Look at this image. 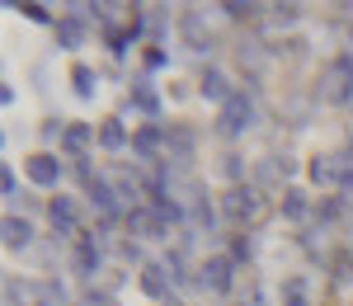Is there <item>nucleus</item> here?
Wrapping results in <instances>:
<instances>
[{"label": "nucleus", "mask_w": 353, "mask_h": 306, "mask_svg": "<svg viewBox=\"0 0 353 306\" xmlns=\"http://www.w3.org/2000/svg\"><path fill=\"white\" fill-rule=\"evenodd\" d=\"M321 99L325 104H349L353 99V57H339L321 71Z\"/></svg>", "instance_id": "nucleus-1"}, {"label": "nucleus", "mask_w": 353, "mask_h": 306, "mask_svg": "<svg viewBox=\"0 0 353 306\" xmlns=\"http://www.w3.org/2000/svg\"><path fill=\"white\" fill-rule=\"evenodd\" d=\"M221 212L231 217V222H259L264 217V198H259V189L250 184V189H231V194L221 198Z\"/></svg>", "instance_id": "nucleus-2"}, {"label": "nucleus", "mask_w": 353, "mask_h": 306, "mask_svg": "<svg viewBox=\"0 0 353 306\" xmlns=\"http://www.w3.org/2000/svg\"><path fill=\"white\" fill-rule=\"evenodd\" d=\"M226 137H241V132H250L254 127V99H245L241 90H236V99L221 109V123H217Z\"/></svg>", "instance_id": "nucleus-3"}, {"label": "nucleus", "mask_w": 353, "mask_h": 306, "mask_svg": "<svg viewBox=\"0 0 353 306\" xmlns=\"http://www.w3.org/2000/svg\"><path fill=\"white\" fill-rule=\"evenodd\" d=\"M128 231L141 241H165V217L156 207H128Z\"/></svg>", "instance_id": "nucleus-4"}, {"label": "nucleus", "mask_w": 353, "mask_h": 306, "mask_svg": "<svg viewBox=\"0 0 353 306\" xmlns=\"http://www.w3.org/2000/svg\"><path fill=\"white\" fill-rule=\"evenodd\" d=\"M292 161L288 156H264L259 165H254V189H278L283 179H292Z\"/></svg>", "instance_id": "nucleus-5"}, {"label": "nucleus", "mask_w": 353, "mask_h": 306, "mask_svg": "<svg viewBox=\"0 0 353 306\" xmlns=\"http://www.w3.org/2000/svg\"><path fill=\"white\" fill-rule=\"evenodd\" d=\"M349 156H316L311 161V179L316 184H349Z\"/></svg>", "instance_id": "nucleus-6"}, {"label": "nucleus", "mask_w": 353, "mask_h": 306, "mask_svg": "<svg viewBox=\"0 0 353 306\" xmlns=\"http://www.w3.org/2000/svg\"><path fill=\"white\" fill-rule=\"evenodd\" d=\"M28 179L33 184H43V189H57V179H61V161L48 156V151H38V156H28Z\"/></svg>", "instance_id": "nucleus-7"}, {"label": "nucleus", "mask_w": 353, "mask_h": 306, "mask_svg": "<svg viewBox=\"0 0 353 306\" xmlns=\"http://www.w3.org/2000/svg\"><path fill=\"white\" fill-rule=\"evenodd\" d=\"M198 274H203V287H212V292H226V287H231V274H236V264H231L226 254H217V259H208Z\"/></svg>", "instance_id": "nucleus-8"}, {"label": "nucleus", "mask_w": 353, "mask_h": 306, "mask_svg": "<svg viewBox=\"0 0 353 306\" xmlns=\"http://www.w3.org/2000/svg\"><path fill=\"white\" fill-rule=\"evenodd\" d=\"M179 28H184V38H189L193 52H203V48L212 43V33L203 28V14H198V10H184V14H179Z\"/></svg>", "instance_id": "nucleus-9"}, {"label": "nucleus", "mask_w": 353, "mask_h": 306, "mask_svg": "<svg viewBox=\"0 0 353 306\" xmlns=\"http://www.w3.org/2000/svg\"><path fill=\"white\" fill-rule=\"evenodd\" d=\"M193 146H198V137H193L189 127H170V132H165V151H170V161H193Z\"/></svg>", "instance_id": "nucleus-10"}, {"label": "nucleus", "mask_w": 353, "mask_h": 306, "mask_svg": "<svg viewBox=\"0 0 353 306\" xmlns=\"http://www.w3.org/2000/svg\"><path fill=\"white\" fill-rule=\"evenodd\" d=\"M165 146V127H156V123H146L141 132L132 137V151L141 156V161H156V151Z\"/></svg>", "instance_id": "nucleus-11"}, {"label": "nucleus", "mask_w": 353, "mask_h": 306, "mask_svg": "<svg viewBox=\"0 0 353 306\" xmlns=\"http://www.w3.org/2000/svg\"><path fill=\"white\" fill-rule=\"evenodd\" d=\"M203 99H212V104L226 109V104L236 99V90H231V81H226L221 71H208V76H203Z\"/></svg>", "instance_id": "nucleus-12"}, {"label": "nucleus", "mask_w": 353, "mask_h": 306, "mask_svg": "<svg viewBox=\"0 0 353 306\" xmlns=\"http://www.w3.org/2000/svg\"><path fill=\"white\" fill-rule=\"evenodd\" d=\"M170 278H174L170 264H146V269H141V287H146V297H165V292H170Z\"/></svg>", "instance_id": "nucleus-13"}, {"label": "nucleus", "mask_w": 353, "mask_h": 306, "mask_svg": "<svg viewBox=\"0 0 353 306\" xmlns=\"http://www.w3.org/2000/svg\"><path fill=\"white\" fill-rule=\"evenodd\" d=\"M28 241H33V226L24 217H5V245L10 250H28Z\"/></svg>", "instance_id": "nucleus-14"}, {"label": "nucleus", "mask_w": 353, "mask_h": 306, "mask_svg": "<svg viewBox=\"0 0 353 306\" xmlns=\"http://www.w3.org/2000/svg\"><path fill=\"white\" fill-rule=\"evenodd\" d=\"M52 226L61 236L76 231V203H71V198H52Z\"/></svg>", "instance_id": "nucleus-15"}, {"label": "nucleus", "mask_w": 353, "mask_h": 306, "mask_svg": "<svg viewBox=\"0 0 353 306\" xmlns=\"http://www.w3.org/2000/svg\"><path fill=\"white\" fill-rule=\"evenodd\" d=\"M132 104H137V113L156 118V113H161V94H156V90H151L146 81H137V85H132Z\"/></svg>", "instance_id": "nucleus-16"}, {"label": "nucleus", "mask_w": 353, "mask_h": 306, "mask_svg": "<svg viewBox=\"0 0 353 306\" xmlns=\"http://www.w3.org/2000/svg\"><path fill=\"white\" fill-rule=\"evenodd\" d=\"M71 264H76V274H81V278H94V274H99V250H94V241L76 245V259H71Z\"/></svg>", "instance_id": "nucleus-17"}, {"label": "nucleus", "mask_w": 353, "mask_h": 306, "mask_svg": "<svg viewBox=\"0 0 353 306\" xmlns=\"http://www.w3.org/2000/svg\"><path fill=\"white\" fill-rule=\"evenodd\" d=\"M57 38H61V48H81L85 43V24L71 14V19H57Z\"/></svg>", "instance_id": "nucleus-18"}, {"label": "nucleus", "mask_w": 353, "mask_h": 306, "mask_svg": "<svg viewBox=\"0 0 353 306\" xmlns=\"http://www.w3.org/2000/svg\"><path fill=\"white\" fill-rule=\"evenodd\" d=\"M330 283L334 287H353V254H334L330 259Z\"/></svg>", "instance_id": "nucleus-19"}, {"label": "nucleus", "mask_w": 353, "mask_h": 306, "mask_svg": "<svg viewBox=\"0 0 353 306\" xmlns=\"http://www.w3.org/2000/svg\"><path fill=\"white\" fill-rule=\"evenodd\" d=\"M5 297H10V306H28V302H38V287H33V283L10 278V283H5Z\"/></svg>", "instance_id": "nucleus-20"}, {"label": "nucleus", "mask_w": 353, "mask_h": 306, "mask_svg": "<svg viewBox=\"0 0 353 306\" xmlns=\"http://www.w3.org/2000/svg\"><path fill=\"white\" fill-rule=\"evenodd\" d=\"M306 212H311V203H306V194H301V189H288V194H283V217H292V222H301Z\"/></svg>", "instance_id": "nucleus-21"}, {"label": "nucleus", "mask_w": 353, "mask_h": 306, "mask_svg": "<svg viewBox=\"0 0 353 306\" xmlns=\"http://www.w3.org/2000/svg\"><path fill=\"white\" fill-rule=\"evenodd\" d=\"M99 141H104L109 151H123V141H128V132H123V118H104V127H99Z\"/></svg>", "instance_id": "nucleus-22"}, {"label": "nucleus", "mask_w": 353, "mask_h": 306, "mask_svg": "<svg viewBox=\"0 0 353 306\" xmlns=\"http://www.w3.org/2000/svg\"><path fill=\"white\" fill-rule=\"evenodd\" d=\"M66 151H71V156H76V161H81V151L85 146H90V127H85V123H71V127H66Z\"/></svg>", "instance_id": "nucleus-23"}, {"label": "nucleus", "mask_w": 353, "mask_h": 306, "mask_svg": "<svg viewBox=\"0 0 353 306\" xmlns=\"http://www.w3.org/2000/svg\"><path fill=\"white\" fill-rule=\"evenodd\" d=\"M283 306H311L306 302V278H283Z\"/></svg>", "instance_id": "nucleus-24"}, {"label": "nucleus", "mask_w": 353, "mask_h": 306, "mask_svg": "<svg viewBox=\"0 0 353 306\" xmlns=\"http://www.w3.org/2000/svg\"><path fill=\"white\" fill-rule=\"evenodd\" d=\"M236 57H241V66H250L254 76L264 71V52H259V43H241V48H236Z\"/></svg>", "instance_id": "nucleus-25"}, {"label": "nucleus", "mask_w": 353, "mask_h": 306, "mask_svg": "<svg viewBox=\"0 0 353 306\" xmlns=\"http://www.w3.org/2000/svg\"><path fill=\"white\" fill-rule=\"evenodd\" d=\"M71 81H76V94H81V99L94 94V71H90V66H76V71H71Z\"/></svg>", "instance_id": "nucleus-26"}, {"label": "nucleus", "mask_w": 353, "mask_h": 306, "mask_svg": "<svg viewBox=\"0 0 353 306\" xmlns=\"http://www.w3.org/2000/svg\"><path fill=\"white\" fill-rule=\"evenodd\" d=\"M38 306H66V292L57 283H38Z\"/></svg>", "instance_id": "nucleus-27"}, {"label": "nucleus", "mask_w": 353, "mask_h": 306, "mask_svg": "<svg viewBox=\"0 0 353 306\" xmlns=\"http://www.w3.org/2000/svg\"><path fill=\"white\" fill-rule=\"evenodd\" d=\"M10 10H19V14H24V19H33V24H52L48 5H33V0H28V5H10Z\"/></svg>", "instance_id": "nucleus-28"}, {"label": "nucleus", "mask_w": 353, "mask_h": 306, "mask_svg": "<svg viewBox=\"0 0 353 306\" xmlns=\"http://www.w3.org/2000/svg\"><path fill=\"white\" fill-rule=\"evenodd\" d=\"M221 10H226V14H231V19H254V14H259V10H264V5H250V0H231V5H221Z\"/></svg>", "instance_id": "nucleus-29"}, {"label": "nucleus", "mask_w": 353, "mask_h": 306, "mask_svg": "<svg viewBox=\"0 0 353 306\" xmlns=\"http://www.w3.org/2000/svg\"><path fill=\"white\" fill-rule=\"evenodd\" d=\"M273 10V24H297L301 19V5H269Z\"/></svg>", "instance_id": "nucleus-30"}, {"label": "nucleus", "mask_w": 353, "mask_h": 306, "mask_svg": "<svg viewBox=\"0 0 353 306\" xmlns=\"http://www.w3.org/2000/svg\"><path fill=\"white\" fill-rule=\"evenodd\" d=\"M221 174H226V179H241L245 161H241V156H221Z\"/></svg>", "instance_id": "nucleus-31"}, {"label": "nucleus", "mask_w": 353, "mask_h": 306, "mask_svg": "<svg viewBox=\"0 0 353 306\" xmlns=\"http://www.w3.org/2000/svg\"><path fill=\"white\" fill-rule=\"evenodd\" d=\"M278 57H292L297 61V57H306V43L301 38H288V43H278Z\"/></svg>", "instance_id": "nucleus-32"}, {"label": "nucleus", "mask_w": 353, "mask_h": 306, "mask_svg": "<svg viewBox=\"0 0 353 306\" xmlns=\"http://www.w3.org/2000/svg\"><path fill=\"white\" fill-rule=\"evenodd\" d=\"M0 189H5V198H19V184H14V170H0Z\"/></svg>", "instance_id": "nucleus-33"}, {"label": "nucleus", "mask_w": 353, "mask_h": 306, "mask_svg": "<svg viewBox=\"0 0 353 306\" xmlns=\"http://www.w3.org/2000/svg\"><path fill=\"white\" fill-rule=\"evenodd\" d=\"M231 250H236V259H250L254 245H250V236H236V245H231Z\"/></svg>", "instance_id": "nucleus-34"}, {"label": "nucleus", "mask_w": 353, "mask_h": 306, "mask_svg": "<svg viewBox=\"0 0 353 306\" xmlns=\"http://www.w3.org/2000/svg\"><path fill=\"white\" fill-rule=\"evenodd\" d=\"M90 306H118V302H113L109 292H94V297H90Z\"/></svg>", "instance_id": "nucleus-35"}]
</instances>
